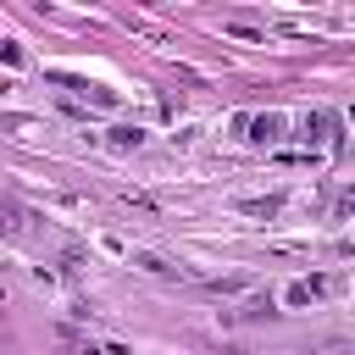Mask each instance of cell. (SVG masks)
<instances>
[{"instance_id": "obj_1", "label": "cell", "mask_w": 355, "mask_h": 355, "mask_svg": "<svg viewBox=\"0 0 355 355\" xmlns=\"http://www.w3.org/2000/svg\"><path fill=\"white\" fill-rule=\"evenodd\" d=\"M333 288H338V277H322V272H316V277L288 283V288H283V300H288V305H311V300H327Z\"/></svg>"}, {"instance_id": "obj_2", "label": "cell", "mask_w": 355, "mask_h": 355, "mask_svg": "<svg viewBox=\"0 0 355 355\" xmlns=\"http://www.w3.org/2000/svg\"><path fill=\"white\" fill-rule=\"evenodd\" d=\"M244 128H255V133H250L255 144H272V139H283V116H277V111H261V116H244Z\"/></svg>"}, {"instance_id": "obj_3", "label": "cell", "mask_w": 355, "mask_h": 355, "mask_svg": "<svg viewBox=\"0 0 355 355\" xmlns=\"http://www.w3.org/2000/svg\"><path fill=\"white\" fill-rule=\"evenodd\" d=\"M333 128H338V116H333V111H311V116H305V139H311V144L333 139Z\"/></svg>"}, {"instance_id": "obj_4", "label": "cell", "mask_w": 355, "mask_h": 355, "mask_svg": "<svg viewBox=\"0 0 355 355\" xmlns=\"http://www.w3.org/2000/svg\"><path fill=\"white\" fill-rule=\"evenodd\" d=\"M111 144H116V150H139L144 133H139V128H111Z\"/></svg>"}]
</instances>
